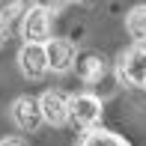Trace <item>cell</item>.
Wrapping results in <instances>:
<instances>
[{"mask_svg": "<svg viewBox=\"0 0 146 146\" xmlns=\"http://www.w3.org/2000/svg\"><path fill=\"white\" fill-rule=\"evenodd\" d=\"M125 33L134 39V45H146V6H134L125 15Z\"/></svg>", "mask_w": 146, "mask_h": 146, "instance_id": "30bf717a", "label": "cell"}, {"mask_svg": "<svg viewBox=\"0 0 146 146\" xmlns=\"http://www.w3.org/2000/svg\"><path fill=\"white\" fill-rule=\"evenodd\" d=\"M6 42H9V24H6V21H0V48H3Z\"/></svg>", "mask_w": 146, "mask_h": 146, "instance_id": "5bb4252c", "label": "cell"}, {"mask_svg": "<svg viewBox=\"0 0 146 146\" xmlns=\"http://www.w3.org/2000/svg\"><path fill=\"white\" fill-rule=\"evenodd\" d=\"M116 78L125 87L146 90V45H131L116 57Z\"/></svg>", "mask_w": 146, "mask_h": 146, "instance_id": "7a4b0ae2", "label": "cell"}, {"mask_svg": "<svg viewBox=\"0 0 146 146\" xmlns=\"http://www.w3.org/2000/svg\"><path fill=\"white\" fill-rule=\"evenodd\" d=\"M78 146H131L128 140H125L122 134H116V131H108V128H92L87 131V134H81V143Z\"/></svg>", "mask_w": 146, "mask_h": 146, "instance_id": "9c48e42d", "label": "cell"}, {"mask_svg": "<svg viewBox=\"0 0 146 146\" xmlns=\"http://www.w3.org/2000/svg\"><path fill=\"white\" fill-rule=\"evenodd\" d=\"M69 3V0H33V6H39V9H45V12H51V15H57L63 6Z\"/></svg>", "mask_w": 146, "mask_h": 146, "instance_id": "7c38bea8", "label": "cell"}, {"mask_svg": "<svg viewBox=\"0 0 146 146\" xmlns=\"http://www.w3.org/2000/svg\"><path fill=\"white\" fill-rule=\"evenodd\" d=\"M18 33H21L24 45H48L51 39H54V15L39 9V6H30L21 15Z\"/></svg>", "mask_w": 146, "mask_h": 146, "instance_id": "3957f363", "label": "cell"}, {"mask_svg": "<svg viewBox=\"0 0 146 146\" xmlns=\"http://www.w3.org/2000/svg\"><path fill=\"white\" fill-rule=\"evenodd\" d=\"M9 119L18 131L24 134H33V131L42 125V110H39V98L33 96H18L15 102L9 104Z\"/></svg>", "mask_w": 146, "mask_h": 146, "instance_id": "5b68a950", "label": "cell"}, {"mask_svg": "<svg viewBox=\"0 0 146 146\" xmlns=\"http://www.w3.org/2000/svg\"><path fill=\"white\" fill-rule=\"evenodd\" d=\"M0 146H30V143L24 140V137H18V134H12V137H3V140H0Z\"/></svg>", "mask_w": 146, "mask_h": 146, "instance_id": "4fadbf2b", "label": "cell"}, {"mask_svg": "<svg viewBox=\"0 0 146 146\" xmlns=\"http://www.w3.org/2000/svg\"><path fill=\"white\" fill-rule=\"evenodd\" d=\"M18 69L27 81H42L48 75V54H45V45H21L18 48Z\"/></svg>", "mask_w": 146, "mask_h": 146, "instance_id": "52a82bcc", "label": "cell"}, {"mask_svg": "<svg viewBox=\"0 0 146 146\" xmlns=\"http://www.w3.org/2000/svg\"><path fill=\"white\" fill-rule=\"evenodd\" d=\"M39 110H42V122L51 125V128H60V125L69 122V96L60 90H45L39 96Z\"/></svg>", "mask_w": 146, "mask_h": 146, "instance_id": "8992f818", "label": "cell"}, {"mask_svg": "<svg viewBox=\"0 0 146 146\" xmlns=\"http://www.w3.org/2000/svg\"><path fill=\"white\" fill-rule=\"evenodd\" d=\"M45 54H48V69L54 75H66V72L75 69L78 63V45L72 39H63V36H54L48 45H45Z\"/></svg>", "mask_w": 146, "mask_h": 146, "instance_id": "277c9868", "label": "cell"}, {"mask_svg": "<svg viewBox=\"0 0 146 146\" xmlns=\"http://www.w3.org/2000/svg\"><path fill=\"white\" fill-rule=\"evenodd\" d=\"M69 3H78V0H69Z\"/></svg>", "mask_w": 146, "mask_h": 146, "instance_id": "9a60e30c", "label": "cell"}, {"mask_svg": "<svg viewBox=\"0 0 146 146\" xmlns=\"http://www.w3.org/2000/svg\"><path fill=\"white\" fill-rule=\"evenodd\" d=\"M24 12H27V6H24V0H0V21L12 24L15 18H21Z\"/></svg>", "mask_w": 146, "mask_h": 146, "instance_id": "8fae6325", "label": "cell"}, {"mask_svg": "<svg viewBox=\"0 0 146 146\" xmlns=\"http://www.w3.org/2000/svg\"><path fill=\"white\" fill-rule=\"evenodd\" d=\"M102 113H104V104L96 92H75L69 96V125L81 134L98 128L102 122Z\"/></svg>", "mask_w": 146, "mask_h": 146, "instance_id": "6da1fadb", "label": "cell"}, {"mask_svg": "<svg viewBox=\"0 0 146 146\" xmlns=\"http://www.w3.org/2000/svg\"><path fill=\"white\" fill-rule=\"evenodd\" d=\"M75 72H78V78H81L84 84H98L104 78V72H108V66H104V57L102 54H96V51H84V54H78Z\"/></svg>", "mask_w": 146, "mask_h": 146, "instance_id": "ba28073f", "label": "cell"}]
</instances>
